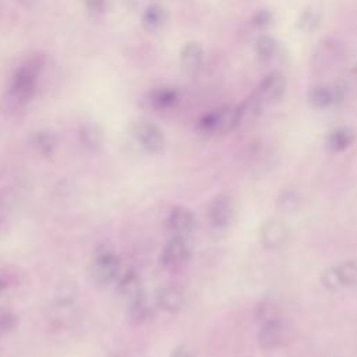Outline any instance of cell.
<instances>
[{"instance_id":"30bf717a","label":"cell","mask_w":357,"mask_h":357,"mask_svg":"<svg viewBox=\"0 0 357 357\" xmlns=\"http://www.w3.org/2000/svg\"><path fill=\"white\" fill-rule=\"evenodd\" d=\"M234 218V205L230 197L216 195L208 205V220L215 229H226Z\"/></svg>"},{"instance_id":"4fadbf2b","label":"cell","mask_w":357,"mask_h":357,"mask_svg":"<svg viewBox=\"0 0 357 357\" xmlns=\"http://www.w3.org/2000/svg\"><path fill=\"white\" fill-rule=\"evenodd\" d=\"M315 68L326 70L336 66L344 56L343 47L333 39H325L318 43L312 54Z\"/></svg>"},{"instance_id":"e575fe53","label":"cell","mask_w":357,"mask_h":357,"mask_svg":"<svg viewBox=\"0 0 357 357\" xmlns=\"http://www.w3.org/2000/svg\"><path fill=\"white\" fill-rule=\"evenodd\" d=\"M20 3H22V4H25V6H32L33 3H36L38 0H18Z\"/></svg>"},{"instance_id":"4dcf8cb0","label":"cell","mask_w":357,"mask_h":357,"mask_svg":"<svg viewBox=\"0 0 357 357\" xmlns=\"http://www.w3.org/2000/svg\"><path fill=\"white\" fill-rule=\"evenodd\" d=\"M17 271L10 272L8 268L0 271V297L6 296L14 286H17Z\"/></svg>"},{"instance_id":"2e32d148","label":"cell","mask_w":357,"mask_h":357,"mask_svg":"<svg viewBox=\"0 0 357 357\" xmlns=\"http://www.w3.org/2000/svg\"><path fill=\"white\" fill-rule=\"evenodd\" d=\"M167 21H169V11L165 6L159 3H152L141 11V25L149 33H155L163 29Z\"/></svg>"},{"instance_id":"836d02e7","label":"cell","mask_w":357,"mask_h":357,"mask_svg":"<svg viewBox=\"0 0 357 357\" xmlns=\"http://www.w3.org/2000/svg\"><path fill=\"white\" fill-rule=\"evenodd\" d=\"M169 357H194L190 350H187L184 346H178L174 350H172Z\"/></svg>"},{"instance_id":"603a6c76","label":"cell","mask_w":357,"mask_h":357,"mask_svg":"<svg viewBox=\"0 0 357 357\" xmlns=\"http://www.w3.org/2000/svg\"><path fill=\"white\" fill-rule=\"evenodd\" d=\"M152 315V308L145 296L128 303L127 319L132 326H141L149 321Z\"/></svg>"},{"instance_id":"7402d4cb","label":"cell","mask_w":357,"mask_h":357,"mask_svg":"<svg viewBox=\"0 0 357 357\" xmlns=\"http://www.w3.org/2000/svg\"><path fill=\"white\" fill-rule=\"evenodd\" d=\"M322 20V8L318 4H308L301 10V13L297 17L296 25L300 31L310 33L314 32Z\"/></svg>"},{"instance_id":"7a4b0ae2","label":"cell","mask_w":357,"mask_h":357,"mask_svg":"<svg viewBox=\"0 0 357 357\" xmlns=\"http://www.w3.org/2000/svg\"><path fill=\"white\" fill-rule=\"evenodd\" d=\"M121 261L113 251L98 252L88 268V276L91 282L98 287H106L113 283L120 273Z\"/></svg>"},{"instance_id":"ffe728a7","label":"cell","mask_w":357,"mask_h":357,"mask_svg":"<svg viewBox=\"0 0 357 357\" xmlns=\"http://www.w3.org/2000/svg\"><path fill=\"white\" fill-rule=\"evenodd\" d=\"M81 145L88 151H99L105 142V134L99 124L85 123L78 130Z\"/></svg>"},{"instance_id":"8fae6325","label":"cell","mask_w":357,"mask_h":357,"mask_svg":"<svg viewBox=\"0 0 357 357\" xmlns=\"http://www.w3.org/2000/svg\"><path fill=\"white\" fill-rule=\"evenodd\" d=\"M286 92V78L280 73L268 74L257 86L255 96L264 105H272L283 98Z\"/></svg>"},{"instance_id":"ac0fdd59","label":"cell","mask_w":357,"mask_h":357,"mask_svg":"<svg viewBox=\"0 0 357 357\" xmlns=\"http://www.w3.org/2000/svg\"><path fill=\"white\" fill-rule=\"evenodd\" d=\"M117 293L120 294L121 298H124L127 303H131L142 296H145V291H144V286H142V282H141V278L130 271V272H126L120 279H119V283H117Z\"/></svg>"},{"instance_id":"f1b7e54d","label":"cell","mask_w":357,"mask_h":357,"mask_svg":"<svg viewBox=\"0 0 357 357\" xmlns=\"http://www.w3.org/2000/svg\"><path fill=\"white\" fill-rule=\"evenodd\" d=\"M272 21H273V14L268 8H261V10L255 11L250 20L251 26L255 29H259V31L266 29L272 24Z\"/></svg>"},{"instance_id":"d6a6232c","label":"cell","mask_w":357,"mask_h":357,"mask_svg":"<svg viewBox=\"0 0 357 357\" xmlns=\"http://www.w3.org/2000/svg\"><path fill=\"white\" fill-rule=\"evenodd\" d=\"M127 1H128V4H130V7H131V8H137V7H139V8H141V11H142L144 8H146L149 4L156 3V0H127Z\"/></svg>"},{"instance_id":"83f0119b","label":"cell","mask_w":357,"mask_h":357,"mask_svg":"<svg viewBox=\"0 0 357 357\" xmlns=\"http://www.w3.org/2000/svg\"><path fill=\"white\" fill-rule=\"evenodd\" d=\"M17 324H18L17 315L11 310L0 305V337L11 333L15 329Z\"/></svg>"},{"instance_id":"5b68a950","label":"cell","mask_w":357,"mask_h":357,"mask_svg":"<svg viewBox=\"0 0 357 357\" xmlns=\"http://www.w3.org/2000/svg\"><path fill=\"white\" fill-rule=\"evenodd\" d=\"M131 135L135 142L148 153H160L165 149L166 138L163 131L148 120H137L131 124Z\"/></svg>"},{"instance_id":"4316f807","label":"cell","mask_w":357,"mask_h":357,"mask_svg":"<svg viewBox=\"0 0 357 357\" xmlns=\"http://www.w3.org/2000/svg\"><path fill=\"white\" fill-rule=\"evenodd\" d=\"M278 208L283 213H294L300 208V198L293 191H284L278 198Z\"/></svg>"},{"instance_id":"9a60e30c","label":"cell","mask_w":357,"mask_h":357,"mask_svg":"<svg viewBox=\"0 0 357 357\" xmlns=\"http://www.w3.org/2000/svg\"><path fill=\"white\" fill-rule=\"evenodd\" d=\"M145 105L153 110H169L180 102V93L176 88L159 86L149 91L144 98Z\"/></svg>"},{"instance_id":"f546056e","label":"cell","mask_w":357,"mask_h":357,"mask_svg":"<svg viewBox=\"0 0 357 357\" xmlns=\"http://www.w3.org/2000/svg\"><path fill=\"white\" fill-rule=\"evenodd\" d=\"M339 84L343 86L346 93H353L357 95V63L339 79Z\"/></svg>"},{"instance_id":"d6986e66","label":"cell","mask_w":357,"mask_h":357,"mask_svg":"<svg viewBox=\"0 0 357 357\" xmlns=\"http://www.w3.org/2000/svg\"><path fill=\"white\" fill-rule=\"evenodd\" d=\"M237 106V119H238V127L250 126L252 124L262 113L264 103L255 96V93L245 98L240 105Z\"/></svg>"},{"instance_id":"7c38bea8","label":"cell","mask_w":357,"mask_h":357,"mask_svg":"<svg viewBox=\"0 0 357 357\" xmlns=\"http://www.w3.org/2000/svg\"><path fill=\"white\" fill-rule=\"evenodd\" d=\"M259 237L266 250H280L290 240V230L284 222L271 219L262 225Z\"/></svg>"},{"instance_id":"52a82bcc","label":"cell","mask_w":357,"mask_h":357,"mask_svg":"<svg viewBox=\"0 0 357 357\" xmlns=\"http://www.w3.org/2000/svg\"><path fill=\"white\" fill-rule=\"evenodd\" d=\"M166 229L173 237L188 238L197 229L194 212L183 205L173 206L166 218Z\"/></svg>"},{"instance_id":"277c9868","label":"cell","mask_w":357,"mask_h":357,"mask_svg":"<svg viewBox=\"0 0 357 357\" xmlns=\"http://www.w3.org/2000/svg\"><path fill=\"white\" fill-rule=\"evenodd\" d=\"M321 282L331 291L357 284V261L347 259L328 266L321 273Z\"/></svg>"},{"instance_id":"8992f818","label":"cell","mask_w":357,"mask_h":357,"mask_svg":"<svg viewBox=\"0 0 357 357\" xmlns=\"http://www.w3.org/2000/svg\"><path fill=\"white\" fill-rule=\"evenodd\" d=\"M346 95L347 93L339 81H335L333 84H318L311 86L307 92V100L311 107L324 110L343 103Z\"/></svg>"},{"instance_id":"d4e9b609","label":"cell","mask_w":357,"mask_h":357,"mask_svg":"<svg viewBox=\"0 0 357 357\" xmlns=\"http://www.w3.org/2000/svg\"><path fill=\"white\" fill-rule=\"evenodd\" d=\"M255 57L261 66L271 63L278 52V42L269 35H261L255 40Z\"/></svg>"},{"instance_id":"cb8c5ba5","label":"cell","mask_w":357,"mask_h":357,"mask_svg":"<svg viewBox=\"0 0 357 357\" xmlns=\"http://www.w3.org/2000/svg\"><path fill=\"white\" fill-rule=\"evenodd\" d=\"M354 139V134L347 127H336L329 131L326 137V146L331 152H342L350 146Z\"/></svg>"},{"instance_id":"484cf974","label":"cell","mask_w":357,"mask_h":357,"mask_svg":"<svg viewBox=\"0 0 357 357\" xmlns=\"http://www.w3.org/2000/svg\"><path fill=\"white\" fill-rule=\"evenodd\" d=\"M77 296V286L74 282H61L54 293V297L59 304H71Z\"/></svg>"},{"instance_id":"44dd1931","label":"cell","mask_w":357,"mask_h":357,"mask_svg":"<svg viewBox=\"0 0 357 357\" xmlns=\"http://www.w3.org/2000/svg\"><path fill=\"white\" fill-rule=\"evenodd\" d=\"M29 142L32 149L42 158L52 156L57 148V137L52 131L46 130L36 131L35 134H32Z\"/></svg>"},{"instance_id":"ba28073f","label":"cell","mask_w":357,"mask_h":357,"mask_svg":"<svg viewBox=\"0 0 357 357\" xmlns=\"http://www.w3.org/2000/svg\"><path fill=\"white\" fill-rule=\"evenodd\" d=\"M191 255L190 245L187 243V238L183 237H173L166 241V244L162 248L160 252V264L166 269H178L184 266Z\"/></svg>"},{"instance_id":"1f68e13d","label":"cell","mask_w":357,"mask_h":357,"mask_svg":"<svg viewBox=\"0 0 357 357\" xmlns=\"http://www.w3.org/2000/svg\"><path fill=\"white\" fill-rule=\"evenodd\" d=\"M85 8L93 20H99L106 14L107 10V0H84Z\"/></svg>"},{"instance_id":"5bb4252c","label":"cell","mask_w":357,"mask_h":357,"mask_svg":"<svg viewBox=\"0 0 357 357\" xmlns=\"http://www.w3.org/2000/svg\"><path fill=\"white\" fill-rule=\"evenodd\" d=\"M204 61V47L198 40H188L180 49V67L187 75H195Z\"/></svg>"},{"instance_id":"e0dca14e","label":"cell","mask_w":357,"mask_h":357,"mask_svg":"<svg viewBox=\"0 0 357 357\" xmlns=\"http://www.w3.org/2000/svg\"><path fill=\"white\" fill-rule=\"evenodd\" d=\"M156 304L160 310L169 314L178 312L184 305V293L180 287L169 284L156 291Z\"/></svg>"},{"instance_id":"6da1fadb","label":"cell","mask_w":357,"mask_h":357,"mask_svg":"<svg viewBox=\"0 0 357 357\" xmlns=\"http://www.w3.org/2000/svg\"><path fill=\"white\" fill-rule=\"evenodd\" d=\"M40 66L38 61H29L21 66L11 77L7 91L4 93V102L10 109H20L25 106L35 95Z\"/></svg>"},{"instance_id":"9c48e42d","label":"cell","mask_w":357,"mask_h":357,"mask_svg":"<svg viewBox=\"0 0 357 357\" xmlns=\"http://www.w3.org/2000/svg\"><path fill=\"white\" fill-rule=\"evenodd\" d=\"M287 331L284 324L278 318H269L262 322L258 332V343L264 350L279 349L286 342Z\"/></svg>"},{"instance_id":"3957f363","label":"cell","mask_w":357,"mask_h":357,"mask_svg":"<svg viewBox=\"0 0 357 357\" xmlns=\"http://www.w3.org/2000/svg\"><path fill=\"white\" fill-rule=\"evenodd\" d=\"M198 127L202 132L209 135L227 134L234 128H238L237 106L225 105L215 109L213 112L206 113L201 117Z\"/></svg>"}]
</instances>
